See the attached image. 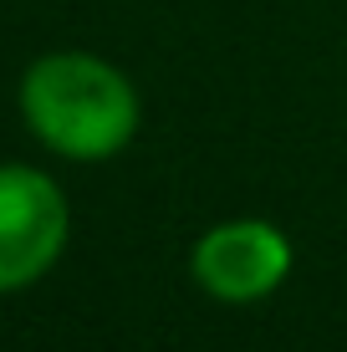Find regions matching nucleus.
Here are the masks:
<instances>
[{
	"label": "nucleus",
	"mask_w": 347,
	"mask_h": 352,
	"mask_svg": "<svg viewBox=\"0 0 347 352\" xmlns=\"http://www.w3.org/2000/svg\"><path fill=\"white\" fill-rule=\"evenodd\" d=\"M21 118L56 159L98 164L133 143L143 102L128 72L92 52H46L21 77Z\"/></svg>",
	"instance_id": "obj_1"
},
{
	"label": "nucleus",
	"mask_w": 347,
	"mask_h": 352,
	"mask_svg": "<svg viewBox=\"0 0 347 352\" xmlns=\"http://www.w3.org/2000/svg\"><path fill=\"white\" fill-rule=\"evenodd\" d=\"M71 204L46 168L0 164V296L36 286L67 250Z\"/></svg>",
	"instance_id": "obj_2"
},
{
	"label": "nucleus",
	"mask_w": 347,
	"mask_h": 352,
	"mask_svg": "<svg viewBox=\"0 0 347 352\" xmlns=\"http://www.w3.org/2000/svg\"><path fill=\"white\" fill-rule=\"evenodd\" d=\"M189 276L199 281V291L225 307H250L266 301L286 276H291V240L286 230L271 220H225L205 230L189 250Z\"/></svg>",
	"instance_id": "obj_3"
}]
</instances>
